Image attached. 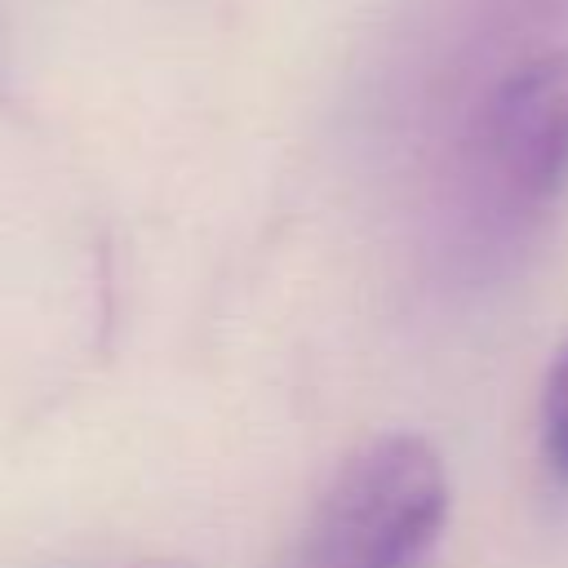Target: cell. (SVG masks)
Here are the masks:
<instances>
[{
    "mask_svg": "<svg viewBox=\"0 0 568 568\" xmlns=\"http://www.w3.org/2000/svg\"><path fill=\"white\" fill-rule=\"evenodd\" d=\"M541 457L559 484H568V342L546 377L541 395Z\"/></svg>",
    "mask_w": 568,
    "mask_h": 568,
    "instance_id": "obj_3",
    "label": "cell"
},
{
    "mask_svg": "<svg viewBox=\"0 0 568 568\" xmlns=\"http://www.w3.org/2000/svg\"><path fill=\"white\" fill-rule=\"evenodd\" d=\"M448 519V475L430 439H368L324 488L293 568H426Z\"/></svg>",
    "mask_w": 568,
    "mask_h": 568,
    "instance_id": "obj_1",
    "label": "cell"
},
{
    "mask_svg": "<svg viewBox=\"0 0 568 568\" xmlns=\"http://www.w3.org/2000/svg\"><path fill=\"white\" fill-rule=\"evenodd\" d=\"M484 178L524 209L568 186V49H541L515 62L479 102Z\"/></svg>",
    "mask_w": 568,
    "mask_h": 568,
    "instance_id": "obj_2",
    "label": "cell"
}]
</instances>
